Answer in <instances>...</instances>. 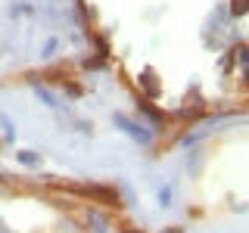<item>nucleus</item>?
Returning a JSON list of instances; mask_svg holds the SVG:
<instances>
[{
	"instance_id": "3",
	"label": "nucleus",
	"mask_w": 249,
	"mask_h": 233,
	"mask_svg": "<svg viewBox=\"0 0 249 233\" xmlns=\"http://www.w3.org/2000/svg\"><path fill=\"white\" fill-rule=\"evenodd\" d=\"M19 162H22V165H31V168L41 165V159H37L35 152H19Z\"/></svg>"
},
{
	"instance_id": "1",
	"label": "nucleus",
	"mask_w": 249,
	"mask_h": 233,
	"mask_svg": "<svg viewBox=\"0 0 249 233\" xmlns=\"http://www.w3.org/2000/svg\"><path fill=\"white\" fill-rule=\"evenodd\" d=\"M140 81H143V87L150 90L153 97L159 93V78H156V72H153V68H143V75H140Z\"/></svg>"
},
{
	"instance_id": "2",
	"label": "nucleus",
	"mask_w": 249,
	"mask_h": 233,
	"mask_svg": "<svg viewBox=\"0 0 249 233\" xmlns=\"http://www.w3.org/2000/svg\"><path fill=\"white\" fill-rule=\"evenodd\" d=\"M115 124H122V128H128L131 134H134L140 143H146L150 140V134H143V128H137V124H131V121H124V115H115Z\"/></svg>"
}]
</instances>
